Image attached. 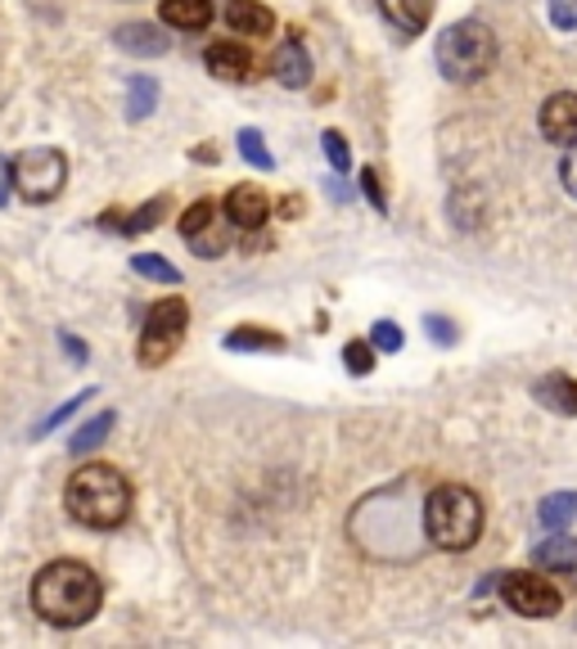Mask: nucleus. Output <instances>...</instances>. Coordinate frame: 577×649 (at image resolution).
I'll return each mask as SVG.
<instances>
[{
  "label": "nucleus",
  "mask_w": 577,
  "mask_h": 649,
  "mask_svg": "<svg viewBox=\"0 0 577 649\" xmlns=\"http://www.w3.org/2000/svg\"><path fill=\"white\" fill-rule=\"evenodd\" d=\"M348 537L357 542L361 555L406 564L419 555L425 537V501H415V483L402 478L393 487H383L348 514Z\"/></svg>",
  "instance_id": "1"
},
{
  "label": "nucleus",
  "mask_w": 577,
  "mask_h": 649,
  "mask_svg": "<svg viewBox=\"0 0 577 649\" xmlns=\"http://www.w3.org/2000/svg\"><path fill=\"white\" fill-rule=\"evenodd\" d=\"M104 604L100 572L82 559H55L32 578V609L50 627H86Z\"/></svg>",
  "instance_id": "2"
},
{
  "label": "nucleus",
  "mask_w": 577,
  "mask_h": 649,
  "mask_svg": "<svg viewBox=\"0 0 577 649\" xmlns=\"http://www.w3.org/2000/svg\"><path fill=\"white\" fill-rule=\"evenodd\" d=\"M64 506L82 528L113 532V528H123L127 514H131V483L123 478V470H113L104 461H91L68 478Z\"/></svg>",
  "instance_id": "3"
},
{
  "label": "nucleus",
  "mask_w": 577,
  "mask_h": 649,
  "mask_svg": "<svg viewBox=\"0 0 577 649\" xmlns=\"http://www.w3.org/2000/svg\"><path fill=\"white\" fill-rule=\"evenodd\" d=\"M425 537L438 551H470L483 537V501L465 483H438L425 496Z\"/></svg>",
  "instance_id": "4"
},
{
  "label": "nucleus",
  "mask_w": 577,
  "mask_h": 649,
  "mask_svg": "<svg viewBox=\"0 0 577 649\" xmlns=\"http://www.w3.org/2000/svg\"><path fill=\"white\" fill-rule=\"evenodd\" d=\"M438 72L455 86H474L496 68V32L478 19H460L438 36Z\"/></svg>",
  "instance_id": "5"
},
{
  "label": "nucleus",
  "mask_w": 577,
  "mask_h": 649,
  "mask_svg": "<svg viewBox=\"0 0 577 649\" xmlns=\"http://www.w3.org/2000/svg\"><path fill=\"white\" fill-rule=\"evenodd\" d=\"M189 329V308H185V298H159L153 308L145 312V325H140V366H163L176 348H181V338Z\"/></svg>",
  "instance_id": "6"
},
{
  "label": "nucleus",
  "mask_w": 577,
  "mask_h": 649,
  "mask_svg": "<svg viewBox=\"0 0 577 649\" xmlns=\"http://www.w3.org/2000/svg\"><path fill=\"white\" fill-rule=\"evenodd\" d=\"M64 181H68V159L50 144H36L23 149L14 159V189L23 204H50L64 195Z\"/></svg>",
  "instance_id": "7"
},
{
  "label": "nucleus",
  "mask_w": 577,
  "mask_h": 649,
  "mask_svg": "<svg viewBox=\"0 0 577 649\" xmlns=\"http://www.w3.org/2000/svg\"><path fill=\"white\" fill-rule=\"evenodd\" d=\"M230 217H221V208L212 199H199L181 212V240L195 248L199 257H221L230 248Z\"/></svg>",
  "instance_id": "8"
},
{
  "label": "nucleus",
  "mask_w": 577,
  "mask_h": 649,
  "mask_svg": "<svg viewBox=\"0 0 577 649\" xmlns=\"http://www.w3.org/2000/svg\"><path fill=\"white\" fill-rule=\"evenodd\" d=\"M501 600L510 614H523V618H555L559 614V587L536 578V572H501Z\"/></svg>",
  "instance_id": "9"
},
{
  "label": "nucleus",
  "mask_w": 577,
  "mask_h": 649,
  "mask_svg": "<svg viewBox=\"0 0 577 649\" xmlns=\"http://www.w3.org/2000/svg\"><path fill=\"white\" fill-rule=\"evenodd\" d=\"M221 212L230 217V225H235V231H262L266 217H272V199H266L257 185H235V189L226 195Z\"/></svg>",
  "instance_id": "10"
},
{
  "label": "nucleus",
  "mask_w": 577,
  "mask_h": 649,
  "mask_svg": "<svg viewBox=\"0 0 577 649\" xmlns=\"http://www.w3.org/2000/svg\"><path fill=\"white\" fill-rule=\"evenodd\" d=\"M542 136L551 144H573L577 140V91H555L546 104H542Z\"/></svg>",
  "instance_id": "11"
},
{
  "label": "nucleus",
  "mask_w": 577,
  "mask_h": 649,
  "mask_svg": "<svg viewBox=\"0 0 577 649\" xmlns=\"http://www.w3.org/2000/svg\"><path fill=\"white\" fill-rule=\"evenodd\" d=\"M272 78L289 91H302L307 82H312V55H307V46L298 42V36H285V42L276 46L272 55Z\"/></svg>",
  "instance_id": "12"
},
{
  "label": "nucleus",
  "mask_w": 577,
  "mask_h": 649,
  "mask_svg": "<svg viewBox=\"0 0 577 649\" xmlns=\"http://www.w3.org/2000/svg\"><path fill=\"white\" fill-rule=\"evenodd\" d=\"M208 72L221 82H249L253 78V55L235 42H212L208 46Z\"/></svg>",
  "instance_id": "13"
},
{
  "label": "nucleus",
  "mask_w": 577,
  "mask_h": 649,
  "mask_svg": "<svg viewBox=\"0 0 577 649\" xmlns=\"http://www.w3.org/2000/svg\"><path fill=\"white\" fill-rule=\"evenodd\" d=\"M226 23L235 36H272L276 14L262 0H226Z\"/></svg>",
  "instance_id": "14"
},
{
  "label": "nucleus",
  "mask_w": 577,
  "mask_h": 649,
  "mask_svg": "<svg viewBox=\"0 0 577 649\" xmlns=\"http://www.w3.org/2000/svg\"><path fill=\"white\" fill-rule=\"evenodd\" d=\"M532 397L542 402L551 415H577V379L573 374H542L532 384Z\"/></svg>",
  "instance_id": "15"
},
{
  "label": "nucleus",
  "mask_w": 577,
  "mask_h": 649,
  "mask_svg": "<svg viewBox=\"0 0 577 649\" xmlns=\"http://www.w3.org/2000/svg\"><path fill=\"white\" fill-rule=\"evenodd\" d=\"M434 5H438V0H379L383 19H389L397 32H406V36H419V32L429 27Z\"/></svg>",
  "instance_id": "16"
},
{
  "label": "nucleus",
  "mask_w": 577,
  "mask_h": 649,
  "mask_svg": "<svg viewBox=\"0 0 577 649\" xmlns=\"http://www.w3.org/2000/svg\"><path fill=\"white\" fill-rule=\"evenodd\" d=\"M113 42H118L127 55H140V59H159V55H168V36L153 27V23H127V27H118L113 32Z\"/></svg>",
  "instance_id": "17"
},
{
  "label": "nucleus",
  "mask_w": 577,
  "mask_h": 649,
  "mask_svg": "<svg viewBox=\"0 0 577 649\" xmlns=\"http://www.w3.org/2000/svg\"><path fill=\"white\" fill-rule=\"evenodd\" d=\"M212 0H163V23L181 32H204L212 23Z\"/></svg>",
  "instance_id": "18"
},
{
  "label": "nucleus",
  "mask_w": 577,
  "mask_h": 649,
  "mask_svg": "<svg viewBox=\"0 0 577 649\" xmlns=\"http://www.w3.org/2000/svg\"><path fill=\"white\" fill-rule=\"evenodd\" d=\"M536 568H546V572H577V542L568 537V532H555L551 542H542L532 551Z\"/></svg>",
  "instance_id": "19"
},
{
  "label": "nucleus",
  "mask_w": 577,
  "mask_h": 649,
  "mask_svg": "<svg viewBox=\"0 0 577 649\" xmlns=\"http://www.w3.org/2000/svg\"><path fill=\"white\" fill-rule=\"evenodd\" d=\"M221 343H226L230 352H285V338H280L276 329H257V325L230 329Z\"/></svg>",
  "instance_id": "20"
},
{
  "label": "nucleus",
  "mask_w": 577,
  "mask_h": 649,
  "mask_svg": "<svg viewBox=\"0 0 577 649\" xmlns=\"http://www.w3.org/2000/svg\"><path fill=\"white\" fill-rule=\"evenodd\" d=\"M163 212H168V195H163V199H149V204L136 208L127 221H118V217H100V225H108V231H123V235H145V231H153V225L163 221Z\"/></svg>",
  "instance_id": "21"
},
{
  "label": "nucleus",
  "mask_w": 577,
  "mask_h": 649,
  "mask_svg": "<svg viewBox=\"0 0 577 649\" xmlns=\"http://www.w3.org/2000/svg\"><path fill=\"white\" fill-rule=\"evenodd\" d=\"M153 104H159V82L145 78V72H136V78L127 82V118L131 123H145L149 113H153Z\"/></svg>",
  "instance_id": "22"
},
{
  "label": "nucleus",
  "mask_w": 577,
  "mask_h": 649,
  "mask_svg": "<svg viewBox=\"0 0 577 649\" xmlns=\"http://www.w3.org/2000/svg\"><path fill=\"white\" fill-rule=\"evenodd\" d=\"M113 425H118V415H113V410H100V415L91 419V425H82V429L72 433L68 451H72V455H86V451H95V447L108 438V429H113Z\"/></svg>",
  "instance_id": "23"
},
{
  "label": "nucleus",
  "mask_w": 577,
  "mask_h": 649,
  "mask_svg": "<svg viewBox=\"0 0 577 649\" xmlns=\"http://www.w3.org/2000/svg\"><path fill=\"white\" fill-rule=\"evenodd\" d=\"M536 514H542V523H546L551 532H564V528L577 519V491H555V496H546Z\"/></svg>",
  "instance_id": "24"
},
{
  "label": "nucleus",
  "mask_w": 577,
  "mask_h": 649,
  "mask_svg": "<svg viewBox=\"0 0 577 649\" xmlns=\"http://www.w3.org/2000/svg\"><path fill=\"white\" fill-rule=\"evenodd\" d=\"M131 271L140 280H153V285H181V271L168 262V257H153V253H136L131 257Z\"/></svg>",
  "instance_id": "25"
},
{
  "label": "nucleus",
  "mask_w": 577,
  "mask_h": 649,
  "mask_svg": "<svg viewBox=\"0 0 577 649\" xmlns=\"http://www.w3.org/2000/svg\"><path fill=\"white\" fill-rule=\"evenodd\" d=\"M240 154H244L257 172H272V167H276L272 149H266V140H262V131H257V127H244V131H240Z\"/></svg>",
  "instance_id": "26"
},
{
  "label": "nucleus",
  "mask_w": 577,
  "mask_h": 649,
  "mask_svg": "<svg viewBox=\"0 0 577 649\" xmlns=\"http://www.w3.org/2000/svg\"><path fill=\"white\" fill-rule=\"evenodd\" d=\"M374 361H379V348H374V343H361V338L343 343V366H348V374H370Z\"/></svg>",
  "instance_id": "27"
},
{
  "label": "nucleus",
  "mask_w": 577,
  "mask_h": 649,
  "mask_svg": "<svg viewBox=\"0 0 577 649\" xmlns=\"http://www.w3.org/2000/svg\"><path fill=\"white\" fill-rule=\"evenodd\" d=\"M91 397H95V389H86V393H77V397H68L64 406H55V410H50L46 419H36V425H32V438H46L50 429H59V425H64V419H68V415H72L77 406H86Z\"/></svg>",
  "instance_id": "28"
},
{
  "label": "nucleus",
  "mask_w": 577,
  "mask_h": 649,
  "mask_svg": "<svg viewBox=\"0 0 577 649\" xmlns=\"http://www.w3.org/2000/svg\"><path fill=\"white\" fill-rule=\"evenodd\" d=\"M321 149H325V159H330V167H334L338 176L353 167V149H348V140H343V131L330 127V131L321 136Z\"/></svg>",
  "instance_id": "29"
},
{
  "label": "nucleus",
  "mask_w": 577,
  "mask_h": 649,
  "mask_svg": "<svg viewBox=\"0 0 577 649\" xmlns=\"http://www.w3.org/2000/svg\"><path fill=\"white\" fill-rule=\"evenodd\" d=\"M370 343H374L379 352H389V357H393V352H402V343H406V338H402L397 321H374V329H370Z\"/></svg>",
  "instance_id": "30"
},
{
  "label": "nucleus",
  "mask_w": 577,
  "mask_h": 649,
  "mask_svg": "<svg viewBox=\"0 0 577 649\" xmlns=\"http://www.w3.org/2000/svg\"><path fill=\"white\" fill-rule=\"evenodd\" d=\"M361 195L370 199V208L383 217L389 212V199H383V181H379V167H361Z\"/></svg>",
  "instance_id": "31"
},
{
  "label": "nucleus",
  "mask_w": 577,
  "mask_h": 649,
  "mask_svg": "<svg viewBox=\"0 0 577 649\" xmlns=\"http://www.w3.org/2000/svg\"><path fill=\"white\" fill-rule=\"evenodd\" d=\"M425 334L438 343V348H451V343L460 338V329H455V321H447V316H425Z\"/></svg>",
  "instance_id": "32"
},
{
  "label": "nucleus",
  "mask_w": 577,
  "mask_h": 649,
  "mask_svg": "<svg viewBox=\"0 0 577 649\" xmlns=\"http://www.w3.org/2000/svg\"><path fill=\"white\" fill-rule=\"evenodd\" d=\"M559 185L577 199V140L564 144V159H559Z\"/></svg>",
  "instance_id": "33"
},
{
  "label": "nucleus",
  "mask_w": 577,
  "mask_h": 649,
  "mask_svg": "<svg viewBox=\"0 0 577 649\" xmlns=\"http://www.w3.org/2000/svg\"><path fill=\"white\" fill-rule=\"evenodd\" d=\"M551 23L559 32H577V0H551Z\"/></svg>",
  "instance_id": "34"
},
{
  "label": "nucleus",
  "mask_w": 577,
  "mask_h": 649,
  "mask_svg": "<svg viewBox=\"0 0 577 649\" xmlns=\"http://www.w3.org/2000/svg\"><path fill=\"white\" fill-rule=\"evenodd\" d=\"M59 343H64V352H68V361H72V366H82V361H86V343L77 338V334L59 329Z\"/></svg>",
  "instance_id": "35"
},
{
  "label": "nucleus",
  "mask_w": 577,
  "mask_h": 649,
  "mask_svg": "<svg viewBox=\"0 0 577 649\" xmlns=\"http://www.w3.org/2000/svg\"><path fill=\"white\" fill-rule=\"evenodd\" d=\"M10 189H14V163L0 159V208L10 204Z\"/></svg>",
  "instance_id": "36"
}]
</instances>
